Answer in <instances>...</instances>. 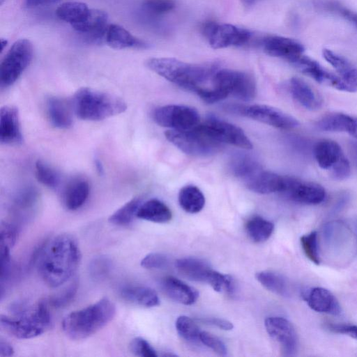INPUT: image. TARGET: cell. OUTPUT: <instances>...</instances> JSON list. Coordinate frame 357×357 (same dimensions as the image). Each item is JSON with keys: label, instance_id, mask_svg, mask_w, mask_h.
Masks as SVG:
<instances>
[{"label": "cell", "instance_id": "7", "mask_svg": "<svg viewBox=\"0 0 357 357\" xmlns=\"http://www.w3.org/2000/svg\"><path fill=\"white\" fill-rule=\"evenodd\" d=\"M32 43L27 39L15 41L6 52L0 66V85L13 84L30 64L33 58Z\"/></svg>", "mask_w": 357, "mask_h": 357}, {"label": "cell", "instance_id": "14", "mask_svg": "<svg viewBox=\"0 0 357 357\" xmlns=\"http://www.w3.org/2000/svg\"><path fill=\"white\" fill-rule=\"evenodd\" d=\"M268 335L281 347L285 356H294L298 349V336L292 324L280 317H270L264 321Z\"/></svg>", "mask_w": 357, "mask_h": 357}, {"label": "cell", "instance_id": "15", "mask_svg": "<svg viewBox=\"0 0 357 357\" xmlns=\"http://www.w3.org/2000/svg\"><path fill=\"white\" fill-rule=\"evenodd\" d=\"M107 20V14L104 10L91 9L87 17L73 28L86 43L98 44L105 41Z\"/></svg>", "mask_w": 357, "mask_h": 357}, {"label": "cell", "instance_id": "21", "mask_svg": "<svg viewBox=\"0 0 357 357\" xmlns=\"http://www.w3.org/2000/svg\"><path fill=\"white\" fill-rule=\"evenodd\" d=\"M289 88L293 98L306 109L316 111L322 107L321 96L303 79L292 77L289 81Z\"/></svg>", "mask_w": 357, "mask_h": 357}, {"label": "cell", "instance_id": "47", "mask_svg": "<svg viewBox=\"0 0 357 357\" xmlns=\"http://www.w3.org/2000/svg\"><path fill=\"white\" fill-rule=\"evenodd\" d=\"M323 57L341 75L349 71L352 67L350 63L344 57L335 54L328 49L322 51Z\"/></svg>", "mask_w": 357, "mask_h": 357}, {"label": "cell", "instance_id": "41", "mask_svg": "<svg viewBox=\"0 0 357 357\" xmlns=\"http://www.w3.org/2000/svg\"><path fill=\"white\" fill-rule=\"evenodd\" d=\"M112 268L110 259L105 256H98L92 259L89 264L90 276L96 281L105 279L109 274Z\"/></svg>", "mask_w": 357, "mask_h": 357}, {"label": "cell", "instance_id": "55", "mask_svg": "<svg viewBox=\"0 0 357 357\" xmlns=\"http://www.w3.org/2000/svg\"><path fill=\"white\" fill-rule=\"evenodd\" d=\"M94 165L98 174L100 175H102L104 173V167L102 164V162L98 158H96L94 160Z\"/></svg>", "mask_w": 357, "mask_h": 357}, {"label": "cell", "instance_id": "52", "mask_svg": "<svg viewBox=\"0 0 357 357\" xmlns=\"http://www.w3.org/2000/svg\"><path fill=\"white\" fill-rule=\"evenodd\" d=\"M330 176L336 181L347 179L351 174V166L349 160L344 155L329 171Z\"/></svg>", "mask_w": 357, "mask_h": 357}, {"label": "cell", "instance_id": "34", "mask_svg": "<svg viewBox=\"0 0 357 357\" xmlns=\"http://www.w3.org/2000/svg\"><path fill=\"white\" fill-rule=\"evenodd\" d=\"M230 168L234 176L245 181L262 169L254 158L244 153L235 155L231 158Z\"/></svg>", "mask_w": 357, "mask_h": 357}, {"label": "cell", "instance_id": "43", "mask_svg": "<svg viewBox=\"0 0 357 357\" xmlns=\"http://www.w3.org/2000/svg\"><path fill=\"white\" fill-rule=\"evenodd\" d=\"M339 91L354 93L357 91V68H351L344 74L337 77L333 86Z\"/></svg>", "mask_w": 357, "mask_h": 357}, {"label": "cell", "instance_id": "42", "mask_svg": "<svg viewBox=\"0 0 357 357\" xmlns=\"http://www.w3.org/2000/svg\"><path fill=\"white\" fill-rule=\"evenodd\" d=\"M301 244L305 256L314 264H320L318 251L317 233L315 231L301 237Z\"/></svg>", "mask_w": 357, "mask_h": 357}, {"label": "cell", "instance_id": "17", "mask_svg": "<svg viewBox=\"0 0 357 357\" xmlns=\"http://www.w3.org/2000/svg\"><path fill=\"white\" fill-rule=\"evenodd\" d=\"M262 46L268 55L284 59L289 63L302 55L304 51L303 46L298 41L279 36L266 38Z\"/></svg>", "mask_w": 357, "mask_h": 357}, {"label": "cell", "instance_id": "26", "mask_svg": "<svg viewBox=\"0 0 357 357\" xmlns=\"http://www.w3.org/2000/svg\"><path fill=\"white\" fill-rule=\"evenodd\" d=\"M175 266L178 271L186 278L206 283H208L213 271L206 261L194 257L178 259Z\"/></svg>", "mask_w": 357, "mask_h": 357}, {"label": "cell", "instance_id": "5", "mask_svg": "<svg viewBox=\"0 0 357 357\" xmlns=\"http://www.w3.org/2000/svg\"><path fill=\"white\" fill-rule=\"evenodd\" d=\"M81 119L100 121L124 112L126 102L121 98L89 87H82L73 95L70 102Z\"/></svg>", "mask_w": 357, "mask_h": 357}, {"label": "cell", "instance_id": "51", "mask_svg": "<svg viewBox=\"0 0 357 357\" xmlns=\"http://www.w3.org/2000/svg\"><path fill=\"white\" fill-rule=\"evenodd\" d=\"M143 6L144 9L154 15H161L173 10L175 3L172 0H147Z\"/></svg>", "mask_w": 357, "mask_h": 357}, {"label": "cell", "instance_id": "32", "mask_svg": "<svg viewBox=\"0 0 357 357\" xmlns=\"http://www.w3.org/2000/svg\"><path fill=\"white\" fill-rule=\"evenodd\" d=\"M91 9L82 2L70 1L60 5L56 10V16L62 21L74 26L83 22Z\"/></svg>", "mask_w": 357, "mask_h": 357}, {"label": "cell", "instance_id": "23", "mask_svg": "<svg viewBox=\"0 0 357 357\" xmlns=\"http://www.w3.org/2000/svg\"><path fill=\"white\" fill-rule=\"evenodd\" d=\"M105 42L112 48L144 49L147 45L143 40L136 38L121 26L116 24H109L105 36Z\"/></svg>", "mask_w": 357, "mask_h": 357}, {"label": "cell", "instance_id": "12", "mask_svg": "<svg viewBox=\"0 0 357 357\" xmlns=\"http://www.w3.org/2000/svg\"><path fill=\"white\" fill-rule=\"evenodd\" d=\"M201 125L211 137L222 144L227 143L245 149L252 148L251 141L237 126L214 116H209Z\"/></svg>", "mask_w": 357, "mask_h": 357}, {"label": "cell", "instance_id": "6", "mask_svg": "<svg viewBox=\"0 0 357 357\" xmlns=\"http://www.w3.org/2000/svg\"><path fill=\"white\" fill-rule=\"evenodd\" d=\"M167 139L186 154L208 156L215 153L222 144L211 137L201 123L190 130H170L165 133Z\"/></svg>", "mask_w": 357, "mask_h": 357}, {"label": "cell", "instance_id": "8", "mask_svg": "<svg viewBox=\"0 0 357 357\" xmlns=\"http://www.w3.org/2000/svg\"><path fill=\"white\" fill-rule=\"evenodd\" d=\"M212 80L213 86L244 101L252 100L257 95L255 79L246 72L222 69L215 72Z\"/></svg>", "mask_w": 357, "mask_h": 357}, {"label": "cell", "instance_id": "9", "mask_svg": "<svg viewBox=\"0 0 357 357\" xmlns=\"http://www.w3.org/2000/svg\"><path fill=\"white\" fill-rule=\"evenodd\" d=\"M153 121L159 126L172 130H190L199 124V112L183 105H167L157 107L153 112Z\"/></svg>", "mask_w": 357, "mask_h": 357}, {"label": "cell", "instance_id": "33", "mask_svg": "<svg viewBox=\"0 0 357 357\" xmlns=\"http://www.w3.org/2000/svg\"><path fill=\"white\" fill-rule=\"evenodd\" d=\"M178 202L181 207L190 213H197L204 206L205 197L199 188L186 185L178 193Z\"/></svg>", "mask_w": 357, "mask_h": 357}, {"label": "cell", "instance_id": "58", "mask_svg": "<svg viewBox=\"0 0 357 357\" xmlns=\"http://www.w3.org/2000/svg\"><path fill=\"white\" fill-rule=\"evenodd\" d=\"M55 1V0H52V1Z\"/></svg>", "mask_w": 357, "mask_h": 357}, {"label": "cell", "instance_id": "28", "mask_svg": "<svg viewBox=\"0 0 357 357\" xmlns=\"http://www.w3.org/2000/svg\"><path fill=\"white\" fill-rule=\"evenodd\" d=\"M290 63L302 73L321 84L333 86L337 78V76L324 70L316 61L303 54Z\"/></svg>", "mask_w": 357, "mask_h": 357}, {"label": "cell", "instance_id": "45", "mask_svg": "<svg viewBox=\"0 0 357 357\" xmlns=\"http://www.w3.org/2000/svg\"><path fill=\"white\" fill-rule=\"evenodd\" d=\"M18 230L16 226L10 222H2L0 227V247L10 250L15 245L17 238Z\"/></svg>", "mask_w": 357, "mask_h": 357}, {"label": "cell", "instance_id": "40", "mask_svg": "<svg viewBox=\"0 0 357 357\" xmlns=\"http://www.w3.org/2000/svg\"><path fill=\"white\" fill-rule=\"evenodd\" d=\"M176 328L178 333L184 340L196 342L199 341L200 331L196 323L187 316H180L176 321Z\"/></svg>", "mask_w": 357, "mask_h": 357}, {"label": "cell", "instance_id": "4", "mask_svg": "<svg viewBox=\"0 0 357 357\" xmlns=\"http://www.w3.org/2000/svg\"><path fill=\"white\" fill-rule=\"evenodd\" d=\"M13 307L14 315H1V326L13 337L30 339L50 328L52 319L46 301H40L31 307L18 304Z\"/></svg>", "mask_w": 357, "mask_h": 357}, {"label": "cell", "instance_id": "1", "mask_svg": "<svg viewBox=\"0 0 357 357\" xmlns=\"http://www.w3.org/2000/svg\"><path fill=\"white\" fill-rule=\"evenodd\" d=\"M37 257L38 270L43 281L50 287H58L77 271L81 252L73 236L61 234L43 244Z\"/></svg>", "mask_w": 357, "mask_h": 357}, {"label": "cell", "instance_id": "24", "mask_svg": "<svg viewBox=\"0 0 357 357\" xmlns=\"http://www.w3.org/2000/svg\"><path fill=\"white\" fill-rule=\"evenodd\" d=\"M90 185L86 179L75 177L70 181L62 195L63 205L70 211L80 208L88 199Z\"/></svg>", "mask_w": 357, "mask_h": 357}, {"label": "cell", "instance_id": "13", "mask_svg": "<svg viewBox=\"0 0 357 357\" xmlns=\"http://www.w3.org/2000/svg\"><path fill=\"white\" fill-rule=\"evenodd\" d=\"M283 193L296 202L307 205L319 204L326 197V190L321 185L289 176H286Z\"/></svg>", "mask_w": 357, "mask_h": 357}, {"label": "cell", "instance_id": "10", "mask_svg": "<svg viewBox=\"0 0 357 357\" xmlns=\"http://www.w3.org/2000/svg\"><path fill=\"white\" fill-rule=\"evenodd\" d=\"M229 109L252 119L283 130L294 129L300 125L299 121L293 116L266 105L234 106Z\"/></svg>", "mask_w": 357, "mask_h": 357}, {"label": "cell", "instance_id": "31", "mask_svg": "<svg viewBox=\"0 0 357 357\" xmlns=\"http://www.w3.org/2000/svg\"><path fill=\"white\" fill-rule=\"evenodd\" d=\"M121 297L131 303L146 307L157 306L160 299L151 288L144 286H128L121 290Z\"/></svg>", "mask_w": 357, "mask_h": 357}, {"label": "cell", "instance_id": "25", "mask_svg": "<svg viewBox=\"0 0 357 357\" xmlns=\"http://www.w3.org/2000/svg\"><path fill=\"white\" fill-rule=\"evenodd\" d=\"M345 155L341 146L331 139H321L314 148V156L320 168L329 171Z\"/></svg>", "mask_w": 357, "mask_h": 357}, {"label": "cell", "instance_id": "54", "mask_svg": "<svg viewBox=\"0 0 357 357\" xmlns=\"http://www.w3.org/2000/svg\"><path fill=\"white\" fill-rule=\"evenodd\" d=\"M14 354L13 347L6 341L1 340L0 341V356H11Z\"/></svg>", "mask_w": 357, "mask_h": 357}, {"label": "cell", "instance_id": "44", "mask_svg": "<svg viewBox=\"0 0 357 357\" xmlns=\"http://www.w3.org/2000/svg\"><path fill=\"white\" fill-rule=\"evenodd\" d=\"M77 286L78 283L75 280L62 291L52 296L50 301V304L56 308L66 306L73 299L77 290Z\"/></svg>", "mask_w": 357, "mask_h": 357}, {"label": "cell", "instance_id": "48", "mask_svg": "<svg viewBox=\"0 0 357 357\" xmlns=\"http://www.w3.org/2000/svg\"><path fill=\"white\" fill-rule=\"evenodd\" d=\"M199 341L220 356H226L227 349L224 342L218 337L206 331H201Z\"/></svg>", "mask_w": 357, "mask_h": 357}, {"label": "cell", "instance_id": "20", "mask_svg": "<svg viewBox=\"0 0 357 357\" xmlns=\"http://www.w3.org/2000/svg\"><path fill=\"white\" fill-rule=\"evenodd\" d=\"M316 126L325 132H347L357 139V116L340 112L331 113L319 119Z\"/></svg>", "mask_w": 357, "mask_h": 357}, {"label": "cell", "instance_id": "57", "mask_svg": "<svg viewBox=\"0 0 357 357\" xmlns=\"http://www.w3.org/2000/svg\"><path fill=\"white\" fill-rule=\"evenodd\" d=\"M5 1V0H0V1H1V4H2V3H3V1Z\"/></svg>", "mask_w": 357, "mask_h": 357}, {"label": "cell", "instance_id": "18", "mask_svg": "<svg viewBox=\"0 0 357 357\" xmlns=\"http://www.w3.org/2000/svg\"><path fill=\"white\" fill-rule=\"evenodd\" d=\"M302 296L309 307L317 312L336 315L341 312L340 305L335 296L325 288H311L304 291Z\"/></svg>", "mask_w": 357, "mask_h": 357}, {"label": "cell", "instance_id": "19", "mask_svg": "<svg viewBox=\"0 0 357 357\" xmlns=\"http://www.w3.org/2000/svg\"><path fill=\"white\" fill-rule=\"evenodd\" d=\"M245 183L249 190L259 194L283 192L286 185V176L261 169L247 180Z\"/></svg>", "mask_w": 357, "mask_h": 357}, {"label": "cell", "instance_id": "2", "mask_svg": "<svg viewBox=\"0 0 357 357\" xmlns=\"http://www.w3.org/2000/svg\"><path fill=\"white\" fill-rule=\"evenodd\" d=\"M116 314V307L108 298L66 315L62 321L65 334L72 340L86 339L109 323Z\"/></svg>", "mask_w": 357, "mask_h": 357}, {"label": "cell", "instance_id": "36", "mask_svg": "<svg viewBox=\"0 0 357 357\" xmlns=\"http://www.w3.org/2000/svg\"><path fill=\"white\" fill-rule=\"evenodd\" d=\"M142 203L141 197L132 198L112 214L109 218V221L118 226L129 225L135 217H137V211Z\"/></svg>", "mask_w": 357, "mask_h": 357}, {"label": "cell", "instance_id": "30", "mask_svg": "<svg viewBox=\"0 0 357 357\" xmlns=\"http://www.w3.org/2000/svg\"><path fill=\"white\" fill-rule=\"evenodd\" d=\"M137 217L153 222L165 223L172 219V214L165 203L157 199H151L142 203Z\"/></svg>", "mask_w": 357, "mask_h": 357}, {"label": "cell", "instance_id": "46", "mask_svg": "<svg viewBox=\"0 0 357 357\" xmlns=\"http://www.w3.org/2000/svg\"><path fill=\"white\" fill-rule=\"evenodd\" d=\"M195 92L206 103H215L226 98L229 94L224 90L213 86V88L197 87Z\"/></svg>", "mask_w": 357, "mask_h": 357}, {"label": "cell", "instance_id": "50", "mask_svg": "<svg viewBox=\"0 0 357 357\" xmlns=\"http://www.w3.org/2000/svg\"><path fill=\"white\" fill-rule=\"evenodd\" d=\"M168 257L160 252H152L146 255L141 261V266L147 269H160L167 266Z\"/></svg>", "mask_w": 357, "mask_h": 357}, {"label": "cell", "instance_id": "29", "mask_svg": "<svg viewBox=\"0 0 357 357\" xmlns=\"http://www.w3.org/2000/svg\"><path fill=\"white\" fill-rule=\"evenodd\" d=\"M38 202V195L32 186H26L19 191L13 197L11 211L19 218L31 216Z\"/></svg>", "mask_w": 357, "mask_h": 357}, {"label": "cell", "instance_id": "53", "mask_svg": "<svg viewBox=\"0 0 357 357\" xmlns=\"http://www.w3.org/2000/svg\"><path fill=\"white\" fill-rule=\"evenodd\" d=\"M200 321L206 324L215 326L222 330L229 331L234 328L233 324L228 320L220 318H206Z\"/></svg>", "mask_w": 357, "mask_h": 357}, {"label": "cell", "instance_id": "27", "mask_svg": "<svg viewBox=\"0 0 357 357\" xmlns=\"http://www.w3.org/2000/svg\"><path fill=\"white\" fill-rule=\"evenodd\" d=\"M70 105L58 97H50L47 101V112L52 125L59 129H68L73 124Z\"/></svg>", "mask_w": 357, "mask_h": 357}, {"label": "cell", "instance_id": "37", "mask_svg": "<svg viewBox=\"0 0 357 357\" xmlns=\"http://www.w3.org/2000/svg\"><path fill=\"white\" fill-rule=\"evenodd\" d=\"M255 276L261 285L271 292L282 296L288 295L287 282L281 275L273 271H263L257 273Z\"/></svg>", "mask_w": 357, "mask_h": 357}, {"label": "cell", "instance_id": "38", "mask_svg": "<svg viewBox=\"0 0 357 357\" xmlns=\"http://www.w3.org/2000/svg\"><path fill=\"white\" fill-rule=\"evenodd\" d=\"M35 173L37 180L48 188H55L60 183L59 174L43 160L36 161Z\"/></svg>", "mask_w": 357, "mask_h": 357}, {"label": "cell", "instance_id": "11", "mask_svg": "<svg viewBox=\"0 0 357 357\" xmlns=\"http://www.w3.org/2000/svg\"><path fill=\"white\" fill-rule=\"evenodd\" d=\"M204 32L213 49L243 45L251 37L248 30L230 24L208 23Z\"/></svg>", "mask_w": 357, "mask_h": 357}, {"label": "cell", "instance_id": "16", "mask_svg": "<svg viewBox=\"0 0 357 357\" xmlns=\"http://www.w3.org/2000/svg\"><path fill=\"white\" fill-rule=\"evenodd\" d=\"M23 141L17 109L4 105L0 109V142L3 144L17 145Z\"/></svg>", "mask_w": 357, "mask_h": 357}, {"label": "cell", "instance_id": "49", "mask_svg": "<svg viewBox=\"0 0 357 357\" xmlns=\"http://www.w3.org/2000/svg\"><path fill=\"white\" fill-rule=\"evenodd\" d=\"M130 351L136 356L142 357H156L155 350L144 338L137 337L134 338L130 344Z\"/></svg>", "mask_w": 357, "mask_h": 357}, {"label": "cell", "instance_id": "39", "mask_svg": "<svg viewBox=\"0 0 357 357\" xmlns=\"http://www.w3.org/2000/svg\"><path fill=\"white\" fill-rule=\"evenodd\" d=\"M316 5L324 10L341 16L357 29V13L332 0H318Z\"/></svg>", "mask_w": 357, "mask_h": 357}, {"label": "cell", "instance_id": "56", "mask_svg": "<svg viewBox=\"0 0 357 357\" xmlns=\"http://www.w3.org/2000/svg\"><path fill=\"white\" fill-rule=\"evenodd\" d=\"M8 44V40L4 38L1 39V51L4 50V47H6Z\"/></svg>", "mask_w": 357, "mask_h": 357}, {"label": "cell", "instance_id": "35", "mask_svg": "<svg viewBox=\"0 0 357 357\" xmlns=\"http://www.w3.org/2000/svg\"><path fill=\"white\" fill-rule=\"evenodd\" d=\"M273 230V223L260 216L252 217L245 224L247 234L255 243H261L268 239Z\"/></svg>", "mask_w": 357, "mask_h": 357}, {"label": "cell", "instance_id": "3", "mask_svg": "<svg viewBox=\"0 0 357 357\" xmlns=\"http://www.w3.org/2000/svg\"><path fill=\"white\" fill-rule=\"evenodd\" d=\"M146 66L153 72L186 90L194 91L215 73L212 65L184 62L174 58H151Z\"/></svg>", "mask_w": 357, "mask_h": 357}, {"label": "cell", "instance_id": "22", "mask_svg": "<svg viewBox=\"0 0 357 357\" xmlns=\"http://www.w3.org/2000/svg\"><path fill=\"white\" fill-rule=\"evenodd\" d=\"M162 288L171 299L186 305L193 304L199 297V293L195 288L173 276L163 279Z\"/></svg>", "mask_w": 357, "mask_h": 357}]
</instances>
